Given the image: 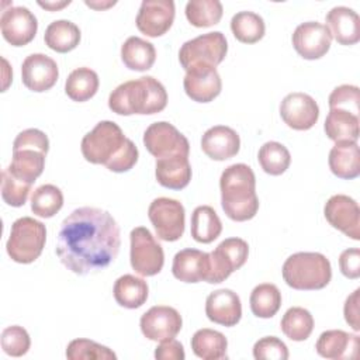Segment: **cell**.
<instances>
[{"mask_svg":"<svg viewBox=\"0 0 360 360\" xmlns=\"http://www.w3.org/2000/svg\"><path fill=\"white\" fill-rule=\"evenodd\" d=\"M120 246V226L112 215L101 208L80 207L62 221L56 255L68 270L86 276L114 262Z\"/></svg>","mask_w":360,"mask_h":360,"instance_id":"6da1fadb","label":"cell"},{"mask_svg":"<svg viewBox=\"0 0 360 360\" xmlns=\"http://www.w3.org/2000/svg\"><path fill=\"white\" fill-rule=\"evenodd\" d=\"M82 155L93 165H104L114 173L131 170L138 162V148L114 121H100L82 139Z\"/></svg>","mask_w":360,"mask_h":360,"instance_id":"7a4b0ae2","label":"cell"},{"mask_svg":"<svg viewBox=\"0 0 360 360\" xmlns=\"http://www.w3.org/2000/svg\"><path fill=\"white\" fill-rule=\"evenodd\" d=\"M221 205L226 217L236 222L252 219L259 210L256 177L250 166L235 163L228 166L219 179Z\"/></svg>","mask_w":360,"mask_h":360,"instance_id":"3957f363","label":"cell"},{"mask_svg":"<svg viewBox=\"0 0 360 360\" xmlns=\"http://www.w3.org/2000/svg\"><path fill=\"white\" fill-rule=\"evenodd\" d=\"M167 104L165 86L152 76H142L117 86L108 97V107L118 115L160 112Z\"/></svg>","mask_w":360,"mask_h":360,"instance_id":"277c9868","label":"cell"},{"mask_svg":"<svg viewBox=\"0 0 360 360\" xmlns=\"http://www.w3.org/2000/svg\"><path fill=\"white\" fill-rule=\"evenodd\" d=\"M281 274L288 287L294 290H321L332 278L330 262L318 252H298L287 257Z\"/></svg>","mask_w":360,"mask_h":360,"instance_id":"5b68a950","label":"cell"},{"mask_svg":"<svg viewBox=\"0 0 360 360\" xmlns=\"http://www.w3.org/2000/svg\"><path fill=\"white\" fill-rule=\"evenodd\" d=\"M46 240V228L41 221L21 217L11 225L6 249L11 260L21 264L32 263L39 257Z\"/></svg>","mask_w":360,"mask_h":360,"instance_id":"8992f818","label":"cell"},{"mask_svg":"<svg viewBox=\"0 0 360 360\" xmlns=\"http://www.w3.org/2000/svg\"><path fill=\"white\" fill-rule=\"evenodd\" d=\"M228 52V42L221 31L207 32L186 41L179 51V60L184 70L197 65L217 68Z\"/></svg>","mask_w":360,"mask_h":360,"instance_id":"52a82bcc","label":"cell"},{"mask_svg":"<svg viewBox=\"0 0 360 360\" xmlns=\"http://www.w3.org/2000/svg\"><path fill=\"white\" fill-rule=\"evenodd\" d=\"M131 239V266L143 277L160 273L165 263V253L150 231L145 226H136L129 233Z\"/></svg>","mask_w":360,"mask_h":360,"instance_id":"ba28073f","label":"cell"},{"mask_svg":"<svg viewBox=\"0 0 360 360\" xmlns=\"http://www.w3.org/2000/svg\"><path fill=\"white\" fill-rule=\"evenodd\" d=\"M148 217L162 240L174 242L183 236L186 212L180 201L169 197L155 198L148 208Z\"/></svg>","mask_w":360,"mask_h":360,"instance_id":"9c48e42d","label":"cell"},{"mask_svg":"<svg viewBox=\"0 0 360 360\" xmlns=\"http://www.w3.org/2000/svg\"><path fill=\"white\" fill-rule=\"evenodd\" d=\"M143 145L156 159L173 155L188 156L190 152L187 138L167 121L150 124L143 132Z\"/></svg>","mask_w":360,"mask_h":360,"instance_id":"30bf717a","label":"cell"},{"mask_svg":"<svg viewBox=\"0 0 360 360\" xmlns=\"http://www.w3.org/2000/svg\"><path fill=\"white\" fill-rule=\"evenodd\" d=\"M139 326L146 339L165 342L177 336L183 326V319L177 309L166 305H155L141 316Z\"/></svg>","mask_w":360,"mask_h":360,"instance_id":"8fae6325","label":"cell"},{"mask_svg":"<svg viewBox=\"0 0 360 360\" xmlns=\"http://www.w3.org/2000/svg\"><path fill=\"white\" fill-rule=\"evenodd\" d=\"M326 221L353 240H360V208L356 200L345 194L332 195L325 207Z\"/></svg>","mask_w":360,"mask_h":360,"instance_id":"7c38bea8","label":"cell"},{"mask_svg":"<svg viewBox=\"0 0 360 360\" xmlns=\"http://www.w3.org/2000/svg\"><path fill=\"white\" fill-rule=\"evenodd\" d=\"M0 28L3 38L13 46H24L30 44L38 30L37 17L22 6L3 10L0 17Z\"/></svg>","mask_w":360,"mask_h":360,"instance_id":"4fadbf2b","label":"cell"},{"mask_svg":"<svg viewBox=\"0 0 360 360\" xmlns=\"http://www.w3.org/2000/svg\"><path fill=\"white\" fill-rule=\"evenodd\" d=\"M291 41L300 56L314 60L322 58L329 51L332 35L325 24L318 21H307L297 25Z\"/></svg>","mask_w":360,"mask_h":360,"instance_id":"5bb4252c","label":"cell"},{"mask_svg":"<svg viewBox=\"0 0 360 360\" xmlns=\"http://www.w3.org/2000/svg\"><path fill=\"white\" fill-rule=\"evenodd\" d=\"M174 21V3L172 0H143L141 3L136 27L150 38L166 34Z\"/></svg>","mask_w":360,"mask_h":360,"instance_id":"9a60e30c","label":"cell"},{"mask_svg":"<svg viewBox=\"0 0 360 360\" xmlns=\"http://www.w3.org/2000/svg\"><path fill=\"white\" fill-rule=\"evenodd\" d=\"M280 115L290 128L307 131L316 124L319 118V107L309 94L295 91L287 94L281 100Z\"/></svg>","mask_w":360,"mask_h":360,"instance_id":"2e32d148","label":"cell"},{"mask_svg":"<svg viewBox=\"0 0 360 360\" xmlns=\"http://www.w3.org/2000/svg\"><path fill=\"white\" fill-rule=\"evenodd\" d=\"M58 77L56 62L45 53H31L21 65V80L31 91L42 93L52 89Z\"/></svg>","mask_w":360,"mask_h":360,"instance_id":"e0dca14e","label":"cell"},{"mask_svg":"<svg viewBox=\"0 0 360 360\" xmlns=\"http://www.w3.org/2000/svg\"><path fill=\"white\" fill-rule=\"evenodd\" d=\"M183 86L193 101L210 103L221 93L222 82L214 66L197 65L186 70Z\"/></svg>","mask_w":360,"mask_h":360,"instance_id":"ac0fdd59","label":"cell"},{"mask_svg":"<svg viewBox=\"0 0 360 360\" xmlns=\"http://www.w3.org/2000/svg\"><path fill=\"white\" fill-rule=\"evenodd\" d=\"M205 315L214 323L235 326L242 318L239 295L229 288L212 291L205 300Z\"/></svg>","mask_w":360,"mask_h":360,"instance_id":"d6986e66","label":"cell"},{"mask_svg":"<svg viewBox=\"0 0 360 360\" xmlns=\"http://www.w3.org/2000/svg\"><path fill=\"white\" fill-rule=\"evenodd\" d=\"M240 148L238 132L226 125L208 128L201 138L202 152L212 160H226L233 158Z\"/></svg>","mask_w":360,"mask_h":360,"instance_id":"ffe728a7","label":"cell"},{"mask_svg":"<svg viewBox=\"0 0 360 360\" xmlns=\"http://www.w3.org/2000/svg\"><path fill=\"white\" fill-rule=\"evenodd\" d=\"M315 349L325 359H356L359 353V336L340 329L325 330L318 338Z\"/></svg>","mask_w":360,"mask_h":360,"instance_id":"44dd1931","label":"cell"},{"mask_svg":"<svg viewBox=\"0 0 360 360\" xmlns=\"http://www.w3.org/2000/svg\"><path fill=\"white\" fill-rule=\"evenodd\" d=\"M325 21L330 35L340 45H354L360 41V17L354 10L345 6L333 7Z\"/></svg>","mask_w":360,"mask_h":360,"instance_id":"7402d4cb","label":"cell"},{"mask_svg":"<svg viewBox=\"0 0 360 360\" xmlns=\"http://www.w3.org/2000/svg\"><path fill=\"white\" fill-rule=\"evenodd\" d=\"M155 176L160 186L170 190H181L191 180V165L188 156L173 155L156 159Z\"/></svg>","mask_w":360,"mask_h":360,"instance_id":"603a6c76","label":"cell"},{"mask_svg":"<svg viewBox=\"0 0 360 360\" xmlns=\"http://www.w3.org/2000/svg\"><path fill=\"white\" fill-rule=\"evenodd\" d=\"M329 169L330 172L345 180H352L360 174V150L354 141L335 142V146L329 152Z\"/></svg>","mask_w":360,"mask_h":360,"instance_id":"cb8c5ba5","label":"cell"},{"mask_svg":"<svg viewBox=\"0 0 360 360\" xmlns=\"http://www.w3.org/2000/svg\"><path fill=\"white\" fill-rule=\"evenodd\" d=\"M208 253L198 249H183L173 257L172 273L173 276L184 283L204 281L207 273Z\"/></svg>","mask_w":360,"mask_h":360,"instance_id":"d4e9b609","label":"cell"},{"mask_svg":"<svg viewBox=\"0 0 360 360\" xmlns=\"http://www.w3.org/2000/svg\"><path fill=\"white\" fill-rule=\"evenodd\" d=\"M46 153L34 148L13 149V159L7 170L17 179L34 184L42 174Z\"/></svg>","mask_w":360,"mask_h":360,"instance_id":"484cf974","label":"cell"},{"mask_svg":"<svg viewBox=\"0 0 360 360\" xmlns=\"http://www.w3.org/2000/svg\"><path fill=\"white\" fill-rule=\"evenodd\" d=\"M359 124H360L359 115L342 108H330L326 115L323 129L328 138L335 142H342V141L357 142L359 134H360Z\"/></svg>","mask_w":360,"mask_h":360,"instance_id":"4316f807","label":"cell"},{"mask_svg":"<svg viewBox=\"0 0 360 360\" xmlns=\"http://www.w3.org/2000/svg\"><path fill=\"white\" fill-rule=\"evenodd\" d=\"M112 292L118 305L135 309L146 302L149 287L143 278L132 274H124L117 278Z\"/></svg>","mask_w":360,"mask_h":360,"instance_id":"83f0119b","label":"cell"},{"mask_svg":"<svg viewBox=\"0 0 360 360\" xmlns=\"http://www.w3.org/2000/svg\"><path fill=\"white\" fill-rule=\"evenodd\" d=\"M80 37V30L75 22L69 20H56L46 27L44 41L49 49L66 53L79 45Z\"/></svg>","mask_w":360,"mask_h":360,"instance_id":"f1b7e54d","label":"cell"},{"mask_svg":"<svg viewBox=\"0 0 360 360\" xmlns=\"http://www.w3.org/2000/svg\"><path fill=\"white\" fill-rule=\"evenodd\" d=\"M121 59L124 65L136 72L150 69L156 60V49L153 44L139 37H129L121 46Z\"/></svg>","mask_w":360,"mask_h":360,"instance_id":"f546056e","label":"cell"},{"mask_svg":"<svg viewBox=\"0 0 360 360\" xmlns=\"http://www.w3.org/2000/svg\"><path fill=\"white\" fill-rule=\"evenodd\" d=\"M222 232V222L210 205H200L191 214V236L195 242L211 243Z\"/></svg>","mask_w":360,"mask_h":360,"instance_id":"4dcf8cb0","label":"cell"},{"mask_svg":"<svg viewBox=\"0 0 360 360\" xmlns=\"http://www.w3.org/2000/svg\"><path fill=\"white\" fill-rule=\"evenodd\" d=\"M191 349L202 360H219L226 357L228 340L221 332L202 328L193 335Z\"/></svg>","mask_w":360,"mask_h":360,"instance_id":"1f68e13d","label":"cell"},{"mask_svg":"<svg viewBox=\"0 0 360 360\" xmlns=\"http://www.w3.org/2000/svg\"><path fill=\"white\" fill-rule=\"evenodd\" d=\"M98 76L90 68H77L70 72L65 83V93L73 101H87L98 90Z\"/></svg>","mask_w":360,"mask_h":360,"instance_id":"d6a6232c","label":"cell"},{"mask_svg":"<svg viewBox=\"0 0 360 360\" xmlns=\"http://www.w3.org/2000/svg\"><path fill=\"white\" fill-rule=\"evenodd\" d=\"M280 328L288 339L302 342L312 333L314 318L308 309L302 307H291L283 315Z\"/></svg>","mask_w":360,"mask_h":360,"instance_id":"836d02e7","label":"cell"},{"mask_svg":"<svg viewBox=\"0 0 360 360\" xmlns=\"http://www.w3.org/2000/svg\"><path fill=\"white\" fill-rule=\"evenodd\" d=\"M250 309L257 318H271L281 307V292L270 283L256 285L250 292Z\"/></svg>","mask_w":360,"mask_h":360,"instance_id":"e575fe53","label":"cell"},{"mask_svg":"<svg viewBox=\"0 0 360 360\" xmlns=\"http://www.w3.org/2000/svg\"><path fill=\"white\" fill-rule=\"evenodd\" d=\"M233 37L243 44H255L264 37L266 25L263 18L253 11H239L231 20Z\"/></svg>","mask_w":360,"mask_h":360,"instance_id":"d590c367","label":"cell"},{"mask_svg":"<svg viewBox=\"0 0 360 360\" xmlns=\"http://www.w3.org/2000/svg\"><path fill=\"white\" fill-rule=\"evenodd\" d=\"M257 160L260 167L267 174L280 176L288 169L291 163V155L283 143L270 141L260 146L257 153Z\"/></svg>","mask_w":360,"mask_h":360,"instance_id":"8d00e7d4","label":"cell"},{"mask_svg":"<svg viewBox=\"0 0 360 360\" xmlns=\"http://www.w3.org/2000/svg\"><path fill=\"white\" fill-rule=\"evenodd\" d=\"M222 4L218 0H190L186 4V17L197 28L211 27L222 18Z\"/></svg>","mask_w":360,"mask_h":360,"instance_id":"74e56055","label":"cell"},{"mask_svg":"<svg viewBox=\"0 0 360 360\" xmlns=\"http://www.w3.org/2000/svg\"><path fill=\"white\" fill-rule=\"evenodd\" d=\"M63 205V194L53 184H42L32 191L31 210L41 218H51Z\"/></svg>","mask_w":360,"mask_h":360,"instance_id":"f35d334b","label":"cell"},{"mask_svg":"<svg viewBox=\"0 0 360 360\" xmlns=\"http://www.w3.org/2000/svg\"><path fill=\"white\" fill-rule=\"evenodd\" d=\"M66 357L69 360H115L117 354L94 340L75 339L66 347Z\"/></svg>","mask_w":360,"mask_h":360,"instance_id":"ab89813d","label":"cell"},{"mask_svg":"<svg viewBox=\"0 0 360 360\" xmlns=\"http://www.w3.org/2000/svg\"><path fill=\"white\" fill-rule=\"evenodd\" d=\"M32 184L14 177L7 167L1 172V197L6 204L11 207H21L25 204Z\"/></svg>","mask_w":360,"mask_h":360,"instance_id":"60d3db41","label":"cell"},{"mask_svg":"<svg viewBox=\"0 0 360 360\" xmlns=\"http://www.w3.org/2000/svg\"><path fill=\"white\" fill-rule=\"evenodd\" d=\"M0 342L4 353L13 357L24 356L31 346V339L28 332L18 325H11L3 329Z\"/></svg>","mask_w":360,"mask_h":360,"instance_id":"b9f144b4","label":"cell"},{"mask_svg":"<svg viewBox=\"0 0 360 360\" xmlns=\"http://www.w3.org/2000/svg\"><path fill=\"white\" fill-rule=\"evenodd\" d=\"M328 101L330 108H342L359 115L360 90L353 84H340L332 90Z\"/></svg>","mask_w":360,"mask_h":360,"instance_id":"7bdbcfd3","label":"cell"},{"mask_svg":"<svg viewBox=\"0 0 360 360\" xmlns=\"http://www.w3.org/2000/svg\"><path fill=\"white\" fill-rule=\"evenodd\" d=\"M253 357L257 360H287L288 349L276 336H264L253 346Z\"/></svg>","mask_w":360,"mask_h":360,"instance_id":"ee69618b","label":"cell"},{"mask_svg":"<svg viewBox=\"0 0 360 360\" xmlns=\"http://www.w3.org/2000/svg\"><path fill=\"white\" fill-rule=\"evenodd\" d=\"M217 249L228 259V262L232 264L233 270L240 269L248 260L249 246H248V242L240 238H228V239L222 240L217 246Z\"/></svg>","mask_w":360,"mask_h":360,"instance_id":"f6af8a7d","label":"cell"},{"mask_svg":"<svg viewBox=\"0 0 360 360\" xmlns=\"http://www.w3.org/2000/svg\"><path fill=\"white\" fill-rule=\"evenodd\" d=\"M20 148H35V149H39V150L48 153L49 139L45 135V132H42L41 129L28 128V129L21 131L14 139L13 149H20Z\"/></svg>","mask_w":360,"mask_h":360,"instance_id":"bcb514c9","label":"cell"},{"mask_svg":"<svg viewBox=\"0 0 360 360\" xmlns=\"http://www.w3.org/2000/svg\"><path fill=\"white\" fill-rule=\"evenodd\" d=\"M339 267L345 277L359 278L360 277V250L357 248L346 249L339 256Z\"/></svg>","mask_w":360,"mask_h":360,"instance_id":"7dc6e473","label":"cell"},{"mask_svg":"<svg viewBox=\"0 0 360 360\" xmlns=\"http://www.w3.org/2000/svg\"><path fill=\"white\" fill-rule=\"evenodd\" d=\"M155 357L158 360H183L186 357L184 347L176 339L165 340L155 349Z\"/></svg>","mask_w":360,"mask_h":360,"instance_id":"c3c4849f","label":"cell"},{"mask_svg":"<svg viewBox=\"0 0 360 360\" xmlns=\"http://www.w3.org/2000/svg\"><path fill=\"white\" fill-rule=\"evenodd\" d=\"M359 295H360V290L356 288L345 301V307H343V314H345V319L349 323V326H352L353 330H360V323H359Z\"/></svg>","mask_w":360,"mask_h":360,"instance_id":"681fc988","label":"cell"},{"mask_svg":"<svg viewBox=\"0 0 360 360\" xmlns=\"http://www.w3.org/2000/svg\"><path fill=\"white\" fill-rule=\"evenodd\" d=\"M70 0H65V1H38V6H41L42 8H46L49 11H56L63 8L65 6H69Z\"/></svg>","mask_w":360,"mask_h":360,"instance_id":"f907efd6","label":"cell"},{"mask_svg":"<svg viewBox=\"0 0 360 360\" xmlns=\"http://www.w3.org/2000/svg\"><path fill=\"white\" fill-rule=\"evenodd\" d=\"M84 3H86V6L91 7V8H96V10H104V8H108V7L114 6L117 1H97V0H94V1H89V0H86Z\"/></svg>","mask_w":360,"mask_h":360,"instance_id":"816d5d0a","label":"cell"}]
</instances>
